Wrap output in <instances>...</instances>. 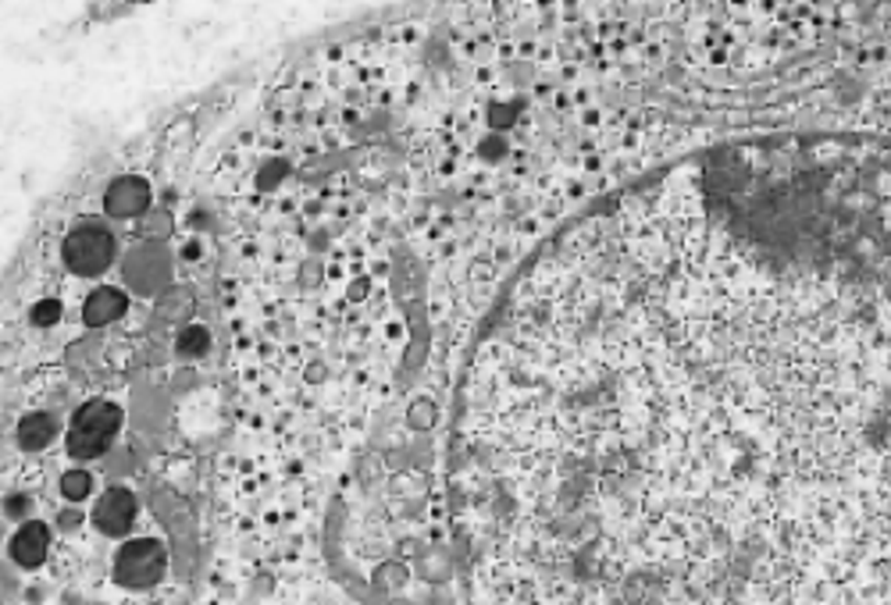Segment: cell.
I'll return each instance as SVG.
<instances>
[{
  "label": "cell",
  "mask_w": 891,
  "mask_h": 605,
  "mask_svg": "<svg viewBox=\"0 0 891 605\" xmlns=\"http://www.w3.org/2000/svg\"><path fill=\"white\" fill-rule=\"evenodd\" d=\"M493 605H891V136L560 232L478 370Z\"/></svg>",
  "instance_id": "cell-1"
},
{
  "label": "cell",
  "mask_w": 891,
  "mask_h": 605,
  "mask_svg": "<svg viewBox=\"0 0 891 605\" xmlns=\"http://www.w3.org/2000/svg\"><path fill=\"white\" fill-rule=\"evenodd\" d=\"M122 427V407L108 399H93L79 407V413L71 416L68 427V456L71 459H93L100 453H108V445L114 442Z\"/></svg>",
  "instance_id": "cell-2"
},
{
  "label": "cell",
  "mask_w": 891,
  "mask_h": 605,
  "mask_svg": "<svg viewBox=\"0 0 891 605\" xmlns=\"http://www.w3.org/2000/svg\"><path fill=\"white\" fill-rule=\"evenodd\" d=\"M114 261V236L108 225L82 221L65 236V264L82 278L104 275Z\"/></svg>",
  "instance_id": "cell-3"
},
{
  "label": "cell",
  "mask_w": 891,
  "mask_h": 605,
  "mask_svg": "<svg viewBox=\"0 0 891 605\" xmlns=\"http://www.w3.org/2000/svg\"><path fill=\"white\" fill-rule=\"evenodd\" d=\"M168 570V552L157 538L128 541L114 556V581L125 587H154Z\"/></svg>",
  "instance_id": "cell-4"
},
{
  "label": "cell",
  "mask_w": 891,
  "mask_h": 605,
  "mask_svg": "<svg viewBox=\"0 0 891 605\" xmlns=\"http://www.w3.org/2000/svg\"><path fill=\"white\" fill-rule=\"evenodd\" d=\"M136 521V495L128 488H108L93 506V524L111 538H122Z\"/></svg>",
  "instance_id": "cell-5"
},
{
  "label": "cell",
  "mask_w": 891,
  "mask_h": 605,
  "mask_svg": "<svg viewBox=\"0 0 891 605\" xmlns=\"http://www.w3.org/2000/svg\"><path fill=\"white\" fill-rule=\"evenodd\" d=\"M150 204H154L150 182L139 175L114 179L104 193V210L111 218H139L143 210H150Z\"/></svg>",
  "instance_id": "cell-6"
},
{
  "label": "cell",
  "mask_w": 891,
  "mask_h": 605,
  "mask_svg": "<svg viewBox=\"0 0 891 605\" xmlns=\"http://www.w3.org/2000/svg\"><path fill=\"white\" fill-rule=\"evenodd\" d=\"M50 549V530L43 527L40 521H25L11 538V559L25 570H36L43 559H47Z\"/></svg>",
  "instance_id": "cell-7"
},
{
  "label": "cell",
  "mask_w": 891,
  "mask_h": 605,
  "mask_svg": "<svg viewBox=\"0 0 891 605\" xmlns=\"http://www.w3.org/2000/svg\"><path fill=\"white\" fill-rule=\"evenodd\" d=\"M125 307H128L125 293L104 285V289H93L90 296H86V302H82V321L90 324V328H104L111 321H119V317L125 313Z\"/></svg>",
  "instance_id": "cell-8"
},
{
  "label": "cell",
  "mask_w": 891,
  "mask_h": 605,
  "mask_svg": "<svg viewBox=\"0 0 891 605\" xmlns=\"http://www.w3.org/2000/svg\"><path fill=\"white\" fill-rule=\"evenodd\" d=\"M57 435V427H54V416L50 413H29L22 416V424H19V445L25 453H40V449H47V445L54 442Z\"/></svg>",
  "instance_id": "cell-9"
},
{
  "label": "cell",
  "mask_w": 891,
  "mask_h": 605,
  "mask_svg": "<svg viewBox=\"0 0 891 605\" xmlns=\"http://www.w3.org/2000/svg\"><path fill=\"white\" fill-rule=\"evenodd\" d=\"M176 350H179L182 356H200V353H207V350H211L207 328H200V324L182 328V331H179V339H176Z\"/></svg>",
  "instance_id": "cell-10"
},
{
  "label": "cell",
  "mask_w": 891,
  "mask_h": 605,
  "mask_svg": "<svg viewBox=\"0 0 891 605\" xmlns=\"http://www.w3.org/2000/svg\"><path fill=\"white\" fill-rule=\"evenodd\" d=\"M93 492V473L90 470H68L61 478V495L71 502H82L86 495Z\"/></svg>",
  "instance_id": "cell-11"
},
{
  "label": "cell",
  "mask_w": 891,
  "mask_h": 605,
  "mask_svg": "<svg viewBox=\"0 0 891 605\" xmlns=\"http://www.w3.org/2000/svg\"><path fill=\"white\" fill-rule=\"evenodd\" d=\"M407 424H410L414 431H428V427L436 424V407H432V402H425V399H421V402H414L410 413H407Z\"/></svg>",
  "instance_id": "cell-12"
},
{
  "label": "cell",
  "mask_w": 891,
  "mask_h": 605,
  "mask_svg": "<svg viewBox=\"0 0 891 605\" xmlns=\"http://www.w3.org/2000/svg\"><path fill=\"white\" fill-rule=\"evenodd\" d=\"M29 317H33L36 324H54L57 317H61V302H57V299H43V302H36Z\"/></svg>",
  "instance_id": "cell-13"
},
{
  "label": "cell",
  "mask_w": 891,
  "mask_h": 605,
  "mask_svg": "<svg viewBox=\"0 0 891 605\" xmlns=\"http://www.w3.org/2000/svg\"><path fill=\"white\" fill-rule=\"evenodd\" d=\"M143 232L147 236H171V214L168 210H154L147 225H143Z\"/></svg>",
  "instance_id": "cell-14"
}]
</instances>
